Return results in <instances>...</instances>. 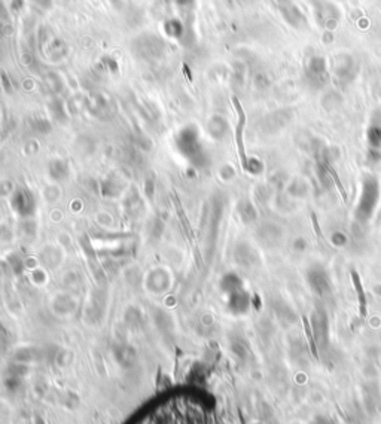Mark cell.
Instances as JSON below:
<instances>
[{
    "label": "cell",
    "mask_w": 381,
    "mask_h": 424,
    "mask_svg": "<svg viewBox=\"0 0 381 424\" xmlns=\"http://www.w3.org/2000/svg\"><path fill=\"white\" fill-rule=\"evenodd\" d=\"M235 107H237V112H238V125H237V145H238V152H240V156H241V162H243V167L247 166V161H246V155H244V146H243V128H244V124H246V116H244V112L243 109L240 106V103H237L235 100Z\"/></svg>",
    "instance_id": "2"
},
{
    "label": "cell",
    "mask_w": 381,
    "mask_h": 424,
    "mask_svg": "<svg viewBox=\"0 0 381 424\" xmlns=\"http://www.w3.org/2000/svg\"><path fill=\"white\" fill-rule=\"evenodd\" d=\"M369 142L372 146L380 148L381 146V128L374 127L369 129Z\"/></svg>",
    "instance_id": "4"
},
{
    "label": "cell",
    "mask_w": 381,
    "mask_h": 424,
    "mask_svg": "<svg viewBox=\"0 0 381 424\" xmlns=\"http://www.w3.org/2000/svg\"><path fill=\"white\" fill-rule=\"evenodd\" d=\"M280 9H281V12L284 15V20H288L294 25H299V21L302 20V14L298 11L289 0H281L280 2Z\"/></svg>",
    "instance_id": "3"
},
{
    "label": "cell",
    "mask_w": 381,
    "mask_h": 424,
    "mask_svg": "<svg viewBox=\"0 0 381 424\" xmlns=\"http://www.w3.org/2000/svg\"><path fill=\"white\" fill-rule=\"evenodd\" d=\"M377 198H378V183L375 179L369 177L365 182L363 186V195L360 200L359 206V216L362 219H369L371 214L374 212V207L377 204Z\"/></svg>",
    "instance_id": "1"
}]
</instances>
